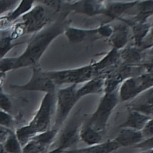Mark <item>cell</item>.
I'll list each match as a JSON object with an SVG mask.
<instances>
[{
    "mask_svg": "<svg viewBox=\"0 0 153 153\" xmlns=\"http://www.w3.org/2000/svg\"><path fill=\"white\" fill-rule=\"evenodd\" d=\"M14 119L13 115L5 111L0 109V126L7 128L12 130Z\"/></svg>",
    "mask_w": 153,
    "mask_h": 153,
    "instance_id": "f1b7e54d",
    "label": "cell"
},
{
    "mask_svg": "<svg viewBox=\"0 0 153 153\" xmlns=\"http://www.w3.org/2000/svg\"><path fill=\"white\" fill-rule=\"evenodd\" d=\"M133 37L135 45L140 47L145 38L152 32V26L149 23H133Z\"/></svg>",
    "mask_w": 153,
    "mask_h": 153,
    "instance_id": "7402d4cb",
    "label": "cell"
},
{
    "mask_svg": "<svg viewBox=\"0 0 153 153\" xmlns=\"http://www.w3.org/2000/svg\"><path fill=\"white\" fill-rule=\"evenodd\" d=\"M68 26L66 14H64L59 19L35 33L29 40L24 51L16 57L14 69L38 65L41 57L49 45L57 36L64 33Z\"/></svg>",
    "mask_w": 153,
    "mask_h": 153,
    "instance_id": "6da1fadb",
    "label": "cell"
},
{
    "mask_svg": "<svg viewBox=\"0 0 153 153\" xmlns=\"http://www.w3.org/2000/svg\"><path fill=\"white\" fill-rule=\"evenodd\" d=\"M63 151H64L62 148H60V147H57L50 151L48 153H63Z\"/></svg>",
    "mask_w": 153,
    "mask_h": 153,
    "instance_id": "d590c367",
    "label": "cell"
},
{
    "mask_svg": "<svg viewBox=\"0 0 153 153\" xmlns=\"http://www.w3.org/2000/svg\"><path fill=\"white\" fill-rule=\"evenodd\" d=\"M81 123L78 120L74 119L63 130L60 138V145L58 147L65 151V148L76 142L79 138V132Z\"/></svg>",
    "mask_w": 153,
    "mask_h": 153,
    "instance_id": "7c38bea8",
    "label": "cell"
},
{
    "mask_svg": "<svg viewBox=\"0 0 153 153\" xmlns=\"http://www.w3.org/2000/svg\"><path fill=\"white\" fill-rule=\"evenodd\" d=\"M56 93L45 94L38 109L27 124L35 135L50 129L51 120L56 108Z\"/></svg>",
    "mask_w": 153,
    "mask_h": 153,
    "instance_id": "277c9868",
    "label": "cell"
},
{
    "mask_svg": "<svg viewBox=\"0 0 153 153\" xmlns=\"http://www.w3.org/2000/svg\"><path fill=\"white\" fill-rule=\"evenodd\" d=\"M153 137L144 139L140 142L133 146V148L140 149L141 151H146L153 149Z\"/></svg>",
    "mask_w": 153,
    "mask_h": 153,
    "instance_id": "4dcf8cb0",
    "label": "cell"
},
{
    "mask_svg": "<svg viewBox=\"0 0 153 153\" xmlns=\"http://www.w3.org/2000/svg\"><path fill=\"white\" fill-rule=\"evenodd\" d=\"M105 1H81L69 4V9L78 13L88 16L103 14Z\"/></svg>",
    "mask_w": 153,
    "mask_h": 153,
    "instance_id": "9c48e42d",
    "label": "cell"
},
{
    "mask_svg": "<svg viewBox=\"0 0 153 153\" xmlns=\"http://www.w3.org/2000/svg\"><path fill=\"white\" fill-rule=\"evenodd\" d=\"M16 57H5L0 60V72L5 74L14 70Z\"/></svg>",
    "mask_w": 153,
    "mask_h": 153,
    "instance_id": "4316f807",
    "label": "cell"
},
{
    "mask_svg": "<svg viewBox=\"0 0 153 153\" xmlns=\"http://www.w3.org/2000/svg\"><path fill=\"white\" fill-rule=\"evenodd\" d=\"M152 72L126 78L120 86L119 100L125 102L133 99L143 91L152 88Z\"/></svg>",
    "mask_w": 153,
    "mask_h": 153,
    "instance_id": "8992f818",
    "label": "cell"
},
{
    "mask_svg": "<svg viewBox=\"0 0 153 153\" xmlns=\"http://www.w3.org/2000/svg\"><path fill=\"white\" fill-rule=\"evenodd\" d=\"M137 1H105V7L103 14L111 19H120L126 11L134 7Z\"/></svg>",
    "mask_w": 153,
    "mask_h": 153,
    "instance_id": "4fadbf2b",
    "label": "cell"
},
{
    "mask_svg": "<svg viewBox=\"0 0 153 153\" xmlns=\"http://www.w3.org/2000/svg\"><path fill=\"white\" fill-rule=\"evenodd\" d=\"M152 117L141 114L139 112L130 111L126 120L120 125L119 127L128 128L140 131L145 124Z\"/></svg>",
    "mask_w": 153,
    "mask_h": 153,
    "instance_id": "ac0fdd59",
    "label": "cell"
},
{
    "mask_svg": "<svg viewBox=\"0 0 153 153\" xmlns=\"http://www.w3.org/2000/svg\"><path fill=\"white\" fill-rule=\"evenodd\" d=\"M136 6L137 10L133 17V23H146L147 19L152 14L153 1H137Z\"/></svg>",
    "mask_w": 153,
    "mask_h": 153,
    "instance_id": "44dd1931",
    "label": "cell"
},
{
    "mask_svg": "<svg viewBox=\"0 0 153 153\" xmlns=\"http://www.w3.org/2000/svg\"><path fill=\"white\" fill-rule=\"evenodd\" d=\"M10 88L17 91H36L45 93H56V85L50 78L38 65L32 66L30 79L22 85L11 84Z\"/></svg>",
    "mask_w": 153,
    "mask_h": 153,
    "instance_id": "52a82bcc",
    "label": "cell"
},
{
    "mask_svg": "<svg viewBox=\"0 0 153 153\" xmlns=\"http://www.w3.org/2000/svg\"><path fill=\"white\" fill-rule=\"evenodd\" d=\"M39 2L41 3V4H45L47 7H50L53 8H59L60 7V2L61 1H40Z\"/></svg>",
    "mask_w": 153,
    "mask_h": 153,
    "instance_id": "e575fe53",
    "label": "cell"
},
{
    "mask_svg": "<svg viewBox=\"0 0 153 153\" xmlns=\"http://www.w3.org/2000/svg\"><path fill=\"white\" fill-rule=\"evenodd\" d=\"M47 75L56 85L63 84H75L85 82L94 75L92 65H87L73 69L45 71Z\"/></svg>",
    "mask_w": 153,
    "mask_h": 153,
    "instance_id": "5b68a950",
    "label": "cell"
},
{
    "mask_svg": "<svg viewBox=\"0 0 153 153\" xmlns=\"http://www.w3.org/2000/svg\"><path fill=\"white\" fill-rule=\"evenodd\" d=\"M152 88L143 91L132 99L129 109L152 117Z\"/></svg>",
    "mask_w": 153,
    "mask_h": 153,
    "instance_id": "30bf717a",
    "label": "cell"
},
{
    "mask_svg": "<svg viewBox=\"0 0 153 153\" xmlns=\"http://www.w3.org/2000/svg\"><path fill=\"white\" fill-rule=\"evenodd\" d=\"M97 28L98 35L101 38H109L113 31V27L109 24H103Z\"/></svg>",
    "mask_w": 153,
    "mask_h": 153,
    "instance_id": "1f68e13d",
    "label": "cell"
},
{
    "mask_svg": "<svg viewBox=\"0 0 153 153\" xmlns=\"http://www.w3.org/2000/svg\"></svg>",
    "mask_w": 153,
    "mask_h": 153,
    "instance_id": "f35d334b",
    "label": "cell"
},
{
    "mask_svg": "<svg viewBox=\"0 0 153 153\" xmlns=\"http://www.w3.org/2000/svg\"><path fill=\"white\" fill-rule=\"evenodd\" d=\"M0 153H7L4 148L2 143H0Z\"/></svg>",
    "mask_w": 153,
    "mask_h": 153,
    "instance_id": "8d00e7d4",
    "label": "cell"
},
{
    "mask_svg": "<svg viewBox=\"0 0 153 153\" xmlns=\"http://www.w3.org/2000/svg\"><path fill=\"white\" fill-rule=\"evenodd\" d=\"M34 1H19L17 5L7 15H4L6 21L9 26L13 24L19 17H22L27 13L33 6Z\"/></svg>",
    "mask_w": 153,
    "mask_h": 153,
    "instance_id": "d6986e66",
    "label": "cell"
},
{
    "mask_svg": "<svg viewBox=\"0 0 153 153\" xmlns=\"http://www.w3.org/2000/svg\"><path fill=\"white\" fill-rule=\"evenodd\" d=\"M142 136L144 139L153 137V124L152 118L149 120L140 130Z\"/></svg>",
    "mask_w": 153,
    "mask_h": 153,
    "instance_id": "d6a6232c",
    "label": "cell"
},
{
    "mask_svg": "<svg viewBox=\"0 0 153 153\" xmlns=\"http://www.w3.org/2000/svg\"><path fill=\"white\" fill-rule=\"evenodd\" d=\"M25 33H36L47 26L48 18L42 4L36 5L22 17Z\"/></svg>",
    "mask_w": 153,
    "mask_h": 153,
    "instance_id": "ba28073f",
    "label": "cell"
},
{
    "mask_svg": "<svg viewBox=\"0 0 153 153\" xmlns=\"http://www.w3.org/2000/svg\"><path fill=\"white\" fill-rule=\"evenodd\" d=\"M2 145L7 153H22V146L13 130L4 141Z\"/></svg>",
    "mask_w": 153,
    "mask_h": 153,
    "instance_id": "603a6c76",
    "label": "cell"
},
{
    "mask_svg": "<svg viewBox=\"0 0 153 153\" xmlns=\"http://www.w3.org/2000/svg\"><path fill=\"white\" fill-rule=\"evenodd\" d=\"M120 148V145L112 139L84 148L64 151L63 153H112Z\"/></svg>",
    "mask_w": 153,
    "mask_h": 153,
    "instance_id": "9a60e30c",
    "label": "cell"
},
{
    "mask_svg": "<svg viewBox=\"0 0 153 153\" xmlns=\"http://www.w3.org/2000/svg\"><path fill=\"white\" fill-rule=\"evenodd\" d=\"M46 148L43 144L32 138L22 147V153H41Z\"/></svg>",
    "mask_w": 153,
    "mask_h": 153,
    "instance_id": "d4e9b609",
    "label": "cell"
},
{
    "mask_svg": "<svg viewBox=\"0 0 153 153\" xmlns=\"http://www.w3.org/2000/svg\"><path fill=\"white\" fill-rule=\"evenodd\" d=\"M18 1H0V17L11 11L19 3Z\"/></svg>",
    "mask_w": 153,
    "mask_h": 153,
    "instance_id": "f546056e",
    "label": "cell"
},
{
    "mask_svg": "<svg viewBox=\"0 0 153 153\" xmlns=\"http://www.w3.org/2000/svg\"><path fill=\"white\" fill-rule=\"evenodd\" d=\"M144 138L140 131L128 128H122L114 139L120 147L133 146Z\"/></svg>",
    "mask_w": 153,
    "mask_h": 153,
    "instance_id": "5bb4252c",
    "label": "cell"
},
{
    "mask_svg": "<svg viewBox=\"0 0 153 153\" xmlns=\"http://www.w3.org/2000/svg\"><path fill=\"white\" fill-rule=\"evenodd\" d=\"M14 39L8 34H5L0 36V60L5 57V55L14 47L23 42H16Z\"/></svg>",
    "mask_w": 153,
    "mask_h": 153,
    "instance_id": "cb8c5ba5",
    "label": "cell"
},
{
    "mask_svg": "<svg viewBox=\"0 0 153 153\" xmlns=\"http://www.w3.org/2000/svg\"><path fill=\"white\" fill-rule=\"evenodd\" d=\"M77 85L60 88L56 93V115L53 128L59 130L79 99L76 95Z\"/></svg>",
    "mask_w": 153,
    "mask_h": 153,
    "instance_id": "3957f363",
    "label": "cell"
},
{
    "mask_svg": "<svg viewBox=\"0 0 153 153\" xmlns=\"http://www.w3.org/2000/svg\"><path fill=\"white\" fill-rule=\"evenodd\" d=\"M105 82L100 78H93L80 88H77L76 95L79 100L85 96L91 94H97L101 93L105 87Z\"/></svg>",
    "mask_w": 153,
    "mask_h": 153,
    "instance_id": "e0dca14e",
    "label": "cell"
},
{
    "mask_svg": "<svg viewBox=\"0 0 153 153\" xmlns=\"http://www.w3.org/2000/svg\"><path fill=\"white\" fill-rule=\"evenodd\" d=\"M12 108L13 104L9 95L0 88V109L11 114Z\"/></svg>",
    "mask_w": 153,
    "mask_h": 153,
    "instance_id": "83f0119b",
    "label": "cell"
},
{
    "mask_svg": "<svg viewBox=\"0 0 153 153\" xmlns=\"http://www.w3.org/2000/svg\"><path fill=\"white\" fill-rule=\"evenodd\" d=\"M129 29L124 24H120L113 27V31L109 38L113 48L118 50L123 48L128 41Z\"/></svg>",
    "mask_w": 153,
    "mask_h": 153,
    "instance_id": "2e32d148",
    "label": "cell"
},
{
    "mask_svg": "<svg viewBox=\"0 0 153 153\" xmlns=\"http://www.w3.org/2000/svg\"><path fill=\"white\" fill-rule=\"evenodd\" d=\"M152 150H149V151H140L139 153H152Z\"/></svg>",
    "mask_w": 153,
    "mask_h": 153,
    "instance_id": "74e56055",
    "label": "cell"
},
{
    "mask_svg": "<svg viewBox=\"0 0 153 153\" xmlns=\"http://www.w3.org/2000/svg\"><path fill=\"white\" fill-rule=\"evenodd\" d=\"M69 42L72 44L80 43L89 38H100L97 33V28L81 29L68 26L64 32Z\"/></svg>",
    "mask_w": 153,
    "mask_h": 153,
    "instance_id": "8fae6325",
    "label": "cell"
},
{
    "mask_svg": "<svg viewBox=\"0 0 153 153\" xmlns=\"http://www.w3.org/2000/svg\"><path fill=\"white\" fill-rule=\"evenodd\" d=\"M12 130L7 128L0 126V143H2L5 140L7 137L8 136Z\"/></svg>",
    "mask_w": 153,
    "mask_h": 153,
    "instance_id": "836d02e7",
    "label": "cell"
},
{
    "mask_svg": "<svg viewBox=\"0 0 153 153\" xmlns=\"http://www.w3.org/2000/svg\"><path fill=\"white\" fill-rule=\"evenodd\" d=\"M102 134L95 131L91 128L83 125L79 132V138L88 146L97 145L102 142Z\"/></svg>",
    "mask_w": 153,
    "mask_h": 153,
    "instance_id": "ffe728a7",
    "label": "cell"
},
{
    "mask_svg": "<svg viewBox=\"0 0 153 153\" xmlns=\"http://www.w3.org/2000/svg\"><path fill=\"white\" fill-rule=\"evenodd\" d=\"M123 58L128 62H136L140 60L141 54L136 48H130L123 52Z\"/></svg>",
    "mask_w": 153,
    "mask_h": 153,
    "instance_id": "484cf974",
    "label": "cell"
},
{
    "mask_svg": "<svg viewBox=\"0 0 153 153\" xmlns=\"http://www.w3.org/2000/svg\"><path fill=\"white\" fill-rule=\"evenodd\" d=\"M119 102L117 89L106 92L95 110L84 125L102 133L105 132L110 116Z\"/></svg>",
    "mask_w": 153,
    "mask_h": 153,
    "instance_id": "7a4b0ae2",
    "label": "cell"
}]
</instances>
